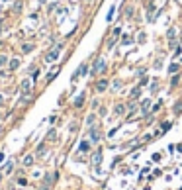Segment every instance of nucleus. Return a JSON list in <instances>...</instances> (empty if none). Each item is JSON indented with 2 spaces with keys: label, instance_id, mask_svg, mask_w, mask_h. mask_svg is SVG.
<instances>
[{
  "label": "nucleus",
  "instance_id": "nucleus-11",
  "mask_svg": "<svg viewBox=\"0 0 182 190\" xmlns=\"http://www.w3.org/2000/svg\"><path fill=\"white\" fill-rule=\"evenodd\" d=\"M100 161H102V151H96L94 157H92V163H94V165H100Z\"/></svg>",
  "mask_w": 182,
  "mask_h": 190
},
{
  "label": "nucleus",
  "instance_id": "nucleus-30",
  "mask_svg": "<svg viewBox=\"0 0 182 190\" xmlns=\"http://www.w3.org/2000/svg\"><path fill=\"white\" fill-rule=\"evenodd\" d=\"M41 2H45V0H41Z\"/></svg>",
  "mask_w": 182,
  "mask_h": 190
},
{
  "label": "nucleus",
  "instance_id": "nucleus-16",
  "mask_svg": "<svg viewBox=\"0 0 182 190\" xmlns=\"http://www.w3.org/2000/svg\"><path fill=\"white\" fill-rule=\"evenodd\" d=\"M139 96H141V88H135L133 92H131V98H133V100H137Z\"/></svg>",
  "mask_w": 182,
  "mask_h": 190
},
{
  "label": "nucleus",
  "instance_id": "nucleus-27",
  "mask_svg": "<svg viewBox=\"0 0 182 190\" xmlns=\"http://www.w3.org/2000/svg\"><path fill=\"white\" fill-rule=\"evenodd\" d=\"M55 135H57V133H55V129H51V131H49V135H47V139H49V141H51V139H53Z\"/></svg>",
  "mask_w": 182,
  "mask_h": 190
},
{
  "label": "nucleus",
  "instance_id": "nucleus-2",
  "mask_svg": "<svg viewBox=\"0 0 182 190\" xmlns=\"http://www.w3.org/2000/svg\"><path fill=\"white\" fill-rule=\"evenodd\" d=\"M106 71V59H96V63H94V67H92V75H100V73H104Z\"/></svg>",
  "mask_w": 182,
  "mask_h": 190
},
{
  "label": "nucleus",
  "instance_id": "nucleus-19",
  "mask_svg": "<svg viewBox=\"0 0 182 190\" xmlns=\"http://www.w3.org/2000/svg\"><path fill=\"white\" fill-rule=\"evenodd\" d=\"M78 69H80V75H86V73H88V65H86V63H82Z\"/></svg>",
  "mask_w": 182,
  "mask_h": 190
},
{
  "label": "nucleus",
  "instance_id": "nucleus-23",
  "mask_svg": "<svg viewBox=\"0 0 182 190\" xmlns=\"http://www.w3.org/2000/svg\"><path fill=\"white\" fill-rule=\"evenodd\" d=\"M131 16H133V8H127L125 10V18H131Z\"/></svg>",
  "mask_w": 182,
  "mask_h": 190
},
{
  "label": "nucleus",
  "instance_id": "nucleus-7",
  "mask_svg": "<svg viewBox=\"0 0 182 190\" xmlns=\"http://www.w3.org/2000/svg\"><path fill=\"white\" fill-rule=\"evenodd\" d=\"M114 112L118 114V116H123V114H125V104H116Z\"/></svg>",
  "mask_w": 182,
  "mask_h": 190
},
{
  "label": "nucleus",
  "instance_id": "nucleus-28",
  "mask_svg": "<svg viewBox=\"0 0 182 190\" xmlns=\"http://www.w3.org/2000/svg\"><path fill=\"white\" fill-rule=\"evenodd\" d=\"M118 88H121V82H119V80H116V82H114V90H118Z\"/></svg>",
  "mask_w": 182,
  "mask_h": 190
},
{
  "label": "nucleus",
  "instance_id": "nucleus-1",
  "mask_svg": "<svg viewBox=\"0 0 182 190\" xmlns=\"http://www.w3.org/2000/svg\"><path fill=\"white\" fill-rule=\"evenodd\" d=\"M61 47H63V43H59L57 47H53V49L45 55V61H47V63H53V61H57V59H59V55H61Z\"/></svg>",
  "mask_w": 182,
  "mask_h": 190
},
{
  "label": "nucleus",
  "instance_id": "nucleus-17",
  "mask_svg": "<svg viewBox=\"0 0 182 190\" xmlns=\"http://www.w3.org/2000/svg\"><path fill=\"white\" fill-rule=\"evenodd\" d=\"M57 73H59V69H55V71H51V73H49V77H47V82H51V80H53V78L57 77Z\"/></svg>",
  "mask_w": 182,
  "mask_h": 190
},
{
  "label": "nucleus",
  "instance_id": "nucleus-20",
  "mask_svg": "<svg viewBox=\"0 0 182 190\" xmlns=\"http://www.w3.org/2000/svg\"><path fill=\"white\" fill-rule=\"evenodd\" d=\"M88 147H90V143L88 141H82L80 143V151H88Z\"/></svg>",
  "mask_w": 182,
  "mask_h": 190
},
{
  "label": "nucleus",
  "instance_id": "nucleus-10",
  "mask_svg": "<svg viewBox=\"0 0 182 190\" xmlns=\"http://www.w3.org/2000/svg\"><path fill=\"white\" fill-rule=\"evenodd\" d=\"M8 67H10V71H16V69L20 67V59H10V65Z\"/></svg>",
  "mask_w": 182,
  "mask_h": 190
},
{
  "label": "nucleus",
  "instance_id": "nucleus-12",
  "mask_svg": "<svg viewBox=\"0 0 182 190\" xmlns=\"http://www.w3.org/2000/svg\"><path fill=\"white\" fill-rule=\"evenodd\" d=\"M178 71H180V63H172L171 67H169V73H172V75L178 73Z\"/></svg>",
  "mask_w": 182,
  "mask_h": 190
},
{
  "label": "nucleus",
  "instance_id": "nucleus-18",
  "mask_svg": "<svg viewBox=\"0 0 182 190\" xmlns=\"http://www.w3.org/2000/svg\"><path fill=\"white\" fill-rule=\"evenodd\" d=\"M32 163H33V157H32V155H28L26 159H24V165H26V167H30Z\"/></svg>",
  "mask_w": 182,
  "mask_h": 190
},
{
  "label": "nucleus",
  "instance_id": "nucleus-26",
  "mask_svg": "<svg viewBox=\"0 0 182 190\" xmlns=\"http://www.w3.org/2000/svg\"><path fill=\"white\" fill-rule=\"evenodd\" d=\"M94 120H96L94 116H88V120H86V123H88V125H92V123H94Z\"/></svg>",
  "mask_w": 182,
  "mask_h": 190
},
{
  "label": "nucleus",
  "instance_id": "nucleus-9",
  "mask_svg": "<svg viewBox=\"0 0 182 190\" xmlns=\"http://www.w3.org/2000/svg\"><path fill=\"white\" fill-rule=\"evenodd\" d=\"M33 51V43H24L22 45V53H32Z\"/></svg>",
  "mask_w": 182,
  "mask_h": 190
},
{
  "label": "nucleus",
  "instance_id": "nucleus-22",
  "mask_svg": "<svg viewBox=\"0 0 182 190\" xmlns=\"http://www.w3.org/2000/svg\"><path fill=\"white\" fill-rule=\"evenodd\" d=\"M6 63H8V57H6V55H0V67H2V65H6Z\"/></svg>",
  "mask_w": 182,
  "mask_h": 190
},
{
  "label": "nucleus",
  "instance_id": "nucleus-21",
  "mask_svg": "<svg viewBox=\"0 0 182 190\" xmlns=\"http://www.w3.org/2000/svg\"><path fill=\"white\" fill-rule=\"evenodd\" d=\"M174 35H176V30L171 28V30H169V39H174Z\"/></svg>",
  "mask_w": 182,
  "mask_h": 190
},
{
  "label": "nucleus",
  "instance_id": "nucleus-13",
  "mask_svg": "<svg viewBox=\"0 0 182 190\" xmlns=\"http://www.w3.org/2000/svg\"><path fill=\"white\" fill-rule=\"evenodd\" d=\"M149 106H151V100H143V102H141V110H143V114H147Z\"/></svg>",
  "mask_w": 182,
  "mask_h": 190
},
{
  "label": "nucleus",
  "instance_id": "nucleus-8",
  "mask_svg": "<svg viewBox=\"0 0 182 190\" xmlns=\"http://www.w3.org/2000/svg\"><path fill=\"white\" fill-rule=\"evenodd\" d=\"M82 102H84V92H80V94L76 96V100H75V108H80V106H82Z\"/></svg>",
  "mask_w": 182,
  "mask_h": 190
},
{
  "label": "nucleus",
  "instance_id": "nucleus-3",
  "mask_svg": "<svg viewBox=\"0 0 182 190\" xmlns=\"http://www.w3.org/2000/svg\"><path fill=\"white\" fill-rule=\"evenodd\" d=\"M22 92H24V96H30V92H32V82H30V78H24V82H22Z\"/></svg>",
  "mask_w": 182,
  "mask_h": 190
},
{
  "label": "nucleus",
  "instance_id": "nucleus-25",
  "mask_svg": "<svg viewBox=\"0 0 182 190\" xmlns=\"http://www.w3.org/2000/svg\"><path fill=\"white\" fill-rule=\"evenodd\" d=\"M166 129H171V122H164V123H162V131H166Z\"/></svg>",
  "mask_w": 182,
  "mask_h": 190
},
{
  "label": "nucleus",
  "instance_id": "nucleus-5",
  "mask_svg": "<svg viewBox=\"0 0 182 190\" xmlns=\"http://www.w3.org/2000/svg\"><path fill=\"white\" fill-rule=\"evenodd\" d=\"M108 84H110V82H108L106 78H100V80L96 82V90H98V92H104V90L108 88Z\"/></svg>",
  "mask_w": 182,
  "mask_h": 190
},
{
  "label": "nucleus",
  "instance_id": "nucleus-29",
  "mask_svg": "<svg viewBox=\"0 0 182 190\" xmlns=\"http://www.w3.org/2000/svg\"><path fill=\"white\" fill-rule=\"evenodd\" d=\"M2 102H4V98H2V94H0V106H2Z\"/></svg>",
  "mask_w": 182,
  "mask_h": 190
},
{
  "label": "nucleus",
  "instance_id": "nucleus-4",
  "mask_svg": "<svg viewBox=\"0 0 182 190\" xmlns=\"http://www.w3.org/2000/svg\"><path fill=\"white\" fill-rule=\"evenodd\" d=\"M119 35H121V28H114V32H112V39H110V43H108V47H114V43H116V39H118Z\"/></svg>",
  "mask_w": 182,
  "mask_h": 190
},
{
  "label": "nucleus",
  "instance_id": "nucleus-14",
  "mask_svg": "<svg viewBox=\"0 0 182 190\" xmlns=\"http://www.w3.org/2000/svg\"><path fill=\"white\" fill-rule=\"evenodd\" d=\"M131 41H133V37H131V35H123V37H121V45H129Z\"/></svg>",
  "mask_w": 182,
  "mask_h": 190
},
{
  "label": "nucleus",
  "instance_id": "nucleus-6",
  "mask_svg": "<svg viewBox=\"0 0 182 190\" xmlns=\"http://www.w3.org/2000/svg\"><path fill=\"white\" fill-rule=\"evenodd\" d=\"M90 139H92L94 143H98V141H100V131H98L96 127H90Z\"/></svg>",
  "mask_w": 182,
  "mask_h": 190
},
{
  "label": "nucleus",
  "instance_id": "nucleus-15",
  "mask_svg": "<svg viewBox=\"0 0 182 190\" xmlns=\"http://www.w3.org/2000/svg\"><path fill=\"white\" fill-rule=\"evenodd\" d=\"M114 12H116V6H112V8H110V12H108V22H112V20H114Z\"/></svg>",
  "mask_w": 182,
  "mask_h": 190
},
{
  "label": "nucleus",
  "instance_id": "nucleus-24",
  "mask_svg": "<svg viewBox=\"0 0 182 190\" xmlns=\"http://www.w3.org/2000/svg\"><path fill=\"white\" fill-rule=\"evenodd\" d=\"M12 167H14V165H12V163H8V165L4 167V172H12Z\"/></svg>",
  "mask_w": 182,
  "mask_h": 190
}]
</instances>
